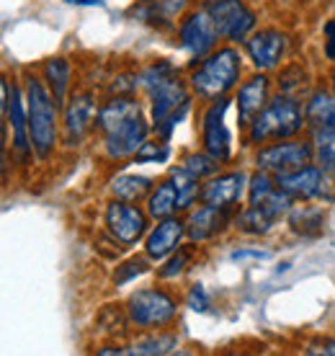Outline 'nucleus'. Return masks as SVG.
<instances>
[{"mask_svg":"<svg viewBox=\"0 0 335 356\" xmlns=\"http://www.w3.org/2000/svg\"><path fill=\"white\" fill-rule=\"evenodd\" d=\"M98 129L104 134V150L111 161L137 155L147 143L150 127L142 116V108L132 98H114L98 111Z\"/></svg>","mask_w":335,"mask_h":356,"instance_id":"nucleus-1","label":"nucleus"},{"mask_svg":"<svg viewBox=\"0 0 335 356\" xmlns=\"http://www.w3.org/2000/svg\"><path fill=\"white\" fill-rule=\"evenodd\" d=\"M142 86H145L152 104V127L168 140L188 111L191 93L170 63H158L147 67L142 75Z\"/></svg>","mask_w":335,"mask_h":356,"instance_id":"nucleus-2","label":"nucleus"},{"mask_svg":"<svg viewBox=\"0 0 335 356\" xmlns=\"http://www.w3.org/2000/svg\"><path fill=\"white\" fill-rule=\"evenodd\" d=\"M26 111L34 152L47 161L57 145V101L34 75L26 78Z\"/></svg>","mask_w":335,"mask_h":356,"instance_id":"nucleus-3","label":"nucleus"},{"mask_svg":"<svg viewBox=\"0 0 335 356\" xmlns=\"http://www.w3.org/2000/svg\"><path fill=\"white\" fill-rule=\"evenodd\" d=\"M302 124L304 122H302V108L297 106V101H291L289 96H279L268 101L263 111L250 122L247 143H279V140L294 137L302 129Z\"/></svg>","mask_w":335,"mask_h":356,"instance_id":"nucleus-4","label":"nucleus"},{"mask_svg":"<svg viewBox=\"0 0 335 356\" xmlns=\"http://www.w3.org/2000/svg\"><path fill=\"white\" fill-rule=\"evenodd\" d=\"M240 78V54L229 47H222L217 52L206 54L202 67L191 78V88L204 101H217L227 90L235 88Z\"/></svg>","mask_w":335,"mask_h":356,"instance_id":"nucleus-5","label":"nucleus"},{"mask_svg":"<svg viewBox=\"0 0 335 356\" xmlns=\"http://www.w3.org/2000/svg\"><path fill=\"white\" fill-rule=\"evenodd\" d=\"M129 321L140 328H160L176 318V302L173 297L160 289H140L126 302Z\"/></svg>","mask_w":335,"mask_h":356,"instance_id":"nucleus-6","label":"nucleus"},{"mask_svg":"<svg viewBox=\"0 0 335 356\" xmlns=\"http://www.w3.org/2000/svg\"><path fill=\"white\" fill-rule=\"evenodd\" d=\"M206 10L214 18L220 36L227 42H245L247 34L256 29V13L243 0H209Z\"/></svg>","mask_w":335,"mask_h":356,"instance_id":"nucleus-7","label":"nucleus"},{"mask_svg":"<svg viewBox=\"0 0 335 356\" xmlns=\"http://www.w3.org/2000/svg\"><path fill=\"white\" fill-rule=\"evenodd\" d=\"M312 155H315V147L307 143H274L258 152L256 163L261 170L281 176V173H291V170L309 165Z\"/></svg>","mask_w":335,"mask_h":356,"instance_id":"nucleus-8","label":"nucleus"},{"mask_svg":"<svg viewBox=\"0 0 335 356\" xmlns=\"http://www.w3.org/2000/svg\"><path fill=\"white\" fill-rule=\"evenodd\" d=\"M229 108V101L224 96L212 101V106L204 111V122H202V137H204V147L209 155H214L217 161L227 163L229 155H232V134L227 129V122H224V114Z\"/></svg>","mask_w":335,"mask_h":356,"instance_id":"nucleus-9","label":"nucleus"},{"mask_svg":"<svg viewBox=\"0 0 335 356\" xmlns=\"http://www.w3.org/2000/svg\"><path fill=\"white\" fill-rule=\"evenodd\" d=\"M217 26H214V18L209 16V10H196L191 16L183 18V24L178 29V39L183 49L194 54V57H206L212 52V47L217 44Z\"/></svg>","mask_w":335,"mask_h":356,"instance_id":"nucleus-10","label":"nucleus"},{"mask_svg":"<svg viewBox=\"0 0 335 356\" xmlns=\"http://www.w3.org/2000/svg\"><path fill=\"white\" fill-rule=\"evenodd\" d=\"M106 225L108 232L124 245H134L147 230V217L132 204V202H111L106 209Z\"/></svg>","mask_w":335,"mask_h":356,"instance_id":"nucleus-11","label":"nucleus"},{"mask_svg":"<svg viewBox=\"0 0 335 356\" xmlns=\"http://www.w3.org/2000/svg\"><path fill=\"white\" fill-rule=\"evenodd\" d=\"M3 114H6V122L13 129V150L21 158H28V152L34 150L31 132H28V111L24 108V101H21L18 88L10 86L8 81H3Z\"/></svg>","mask_w":335,"mask_h":356,"instance_id":"nucleus-12","label":"nucleus"},{"mask_svg":"<svg viewBox=\"0 0 335 356\" xmlns=\"http://www.w3.org/2000/svg\"><path fill=\"white\" fill-rule=\"evenodd\" d=\"M245 49L258 70H274L286 52V36L281 31L265 29V31H258L250 39H245Z\"/></svg>","mask_w":335,"mask_h":356,"instance_id":"nucleus-13","label":"nucleus"},{"mask_svg":"<svg viewBox=\"0 0 335 356\" xmlns=\"http://www.w3.org/2000/svg\"><path fill=\"white\" fill-rule=\"evenodd\" d=\"M247 186L245 173H224V176H212L202 186V202L204 204L220 207V209H229L243 199Z\"/></svg>","mask_w":335,"mask_h":356,"instance_id":"nucleus-14","label":"nucleus"},{"mask_svg":"<svg viewBox=\"0 0 335 356\" xmlns=\"http://www.w3.org/2000/svg\"><path fill=\"white\" fill-rule=\"evenodd\" d=\"M93 116H96V108H93L90 96H85V93L72 96L67 108H65V143L70 147L80 145V140L85 137V132L93 124Z\"/></svg>","mask_w":335,"mask_h":356,"instance_id":"nucleus-15","label":"nucleus"},{"mask_svg":"<svg viewBox=\"0 0 335 356\" xmlns=\"http://www.w3.org/2000/svg\"><path fill=\"white\" fill-rule=\"evenodd\" d=\"M276 186L284 188L286 194L297 196V199H315L322 196V186H325V178L322 170L315 165H304L300 170H291V173H281L276 178Z\"/></svg>","mask_w":335,"mask_h":356,"instance_id":"nucleus-16","label":"nucleus"},{"mask_svg":"<svg viewBox=\"0 0 335 356\" xmlns=\"http://www.w3.org/2000/svg\"><path fill=\"white\" fill-rule=\"evenodd\" d=\"M183 222L176 220V217H165V220H160L158 227L147 235V241H145V250H147V256L155 261H163L168 259L173 250L181 245V238H183Z\"/></svg>","mask_w":335,"mask_h":356,"instance_id":"nucleus-17","label":"nucleus"},{"mask_svg":"<svg viewBox=\"0 0 335 356\" xmlns=\"http://www.w3.org/2000/svg\"><path fill=\"white\" fill-rule=\"evenodd\" d=\"M265 104H268V78L265 75H256V78H250L247 83H243V88L238 93L240 124L247 129L250 122L265 108Z\"/></svg>","mask_w":335,"mask_h":356,"instance_id":"nucleus-18","label":"nucleus"},{"mask_svg":"<svg viewBox=\"0 0 335 356\" xmlns=\"http://www.w3.org/2000/svg\"><path fill=\"white\" fill-rule=\"evenodd\" d=\"M224 225H227L224 209L204 204L191 212L188 222H186V232H188V238L194 243H204V241H209V238H214V235H220V232L224 230Z\"/></svg>","mask_w":335,"mask_h":356,"instance_id":"nucleus-19","label":"nucleus"},{"mask_svg":"<svg viewBox=\"0 0 335 356\" xmlns=\"http://www.w3.org/2000/svg\"><path fill=\"white\" fill-rule=\"evenodd\" d=\"M304 116L315 129H335V96H327L325 90L312 93Z\"/></svg>","mask_w":335,"mask_h":356,"instance_id":"nucleus-20","label":"nucleus"},{"mask_svg":"<svg viewBox=\"0 0 335 356\" xmlns=\"http://www.w3.org/2000/svg\"><path fill=\"white\" fill-rule=\"evenodd\" d=\"M178 212V191L173 178L170 181H163L155 191L147 199V214L152 220H165V217H173Z\"/></svg>","mask_w":335,"mask_h":356,"instance_id":"nucleus-21","label":"nucleus"},{"mask_svg":"<svg viewBox=\"0 0 335 356\" xmlns=\"http://www.w3.org/2000/svg\"><path fill=\"white\" fill-rule=\"evenodd\" d=\"M70 63L62 60V57H52L44 63V81L49 83V93L57 101V106L65 104V96H67V88H70Z\"/></svg>","mask_w":335,"mask_h":356,"instance_id":"nucleus-22","label":"nucleus"},{"mask_svg":"<svg viewBox=\"0 0 335 356\" xmlns=\"http://www.w3.org/2000/svg\"><path fill=\"white\" fill-rule=\"evenodd\" d=\"M150 188H152V181L145 176H119L111 184V191L119 199H124V202H140Z\"/></svg>","mask_w":335,"mask_h":356,"instance_id":"nucleus-23","label":"nucleus"},{"mask_svg":"<svg viewBox=\"0 0 335 356\" xmlns=\"http://www.w3.org/2000/svg\"><path fill=\"white\" fill-rule=\"evenodd\" d=\"M315 155L320 168L335 176V129H315Z\"/></svg>","mask_w":335,"mask_h":356,"instance_id":"nucleus-24","label":"nucleus"},{"mask_svg":"<svg viewBox=\"0 0 335 356\" xmlns=\"http://www.w3.org/2000/svg\"><path fill=\"white\" fill-rule=\"evenodd\" d=\"M173 184H176V191H178V209H188V207L194 204L196 199L202 196L199 178L191 176L186 168H181V170L173 173Z\"/></svg>","mask_w":335,"mask_h":356,"instance_id":"nucleus-25","label":"nucleus"},{"mask_svg":"<svg viewBox=\"0 0 335 356\" xmlns=\"http://www.w3.org/2000/svg\"><path fill=\"white\" fill-rule=\"evenodd\" d=\"M222 161H217L214 155H199V152H191V155H186L183 158V168L191 173V176H196L199 181H204V178H212L217 176V170H220Z\"/></svg>","mask_w":335,"mask_h":356,"instance_id":"nucleus-26","label":"nucleus"},{"mask_svg":"<svg viewBox=\"0 0 335 356\" xmlns=\"http://www.w3.org/2000/svg\"><path fill=\"white\" fill-rule=\"evenodd\" d=\"M176 346H178L176 336H152V339H145V341H140V343H134L126 354H170Z\"/></svg>","mask_w":335,"mask_h":356,"instance_id":"nucleus-27","label":"nucleus"},{"mask_svg":"<svg viewBox=\"0 0 335 356\" xmlns=\"http://www.w3.org/2000/svg\"><path fill=\"white\" fill-rule=\"evenodd\" d=\"M276 188V184L268 178V170H261L256 176L250 178V184H247V204H258V202H263L265 196L271 194Z\"/></svg>","mask_w":335,"mask_h":356,"instance_id":"nucleus-28","label":"nucleus"},{"mask_svg":"<svg viewBox=\"0 0 335 356\" xmlns=\"http://www.w3.org/2000/svg\"><path fill=\"white\" fill-rule=\"evenodd\" d=\"M168 155H170V147L165 143H145L134 155V163H165Z\"/></svg>","mask_w":335,"mask_h":356,"instance_id":"nucleus-29","label":"nucleus"},{"mask_svg":"<svg viewBox=\"0 0 335 356\" xmlns=\"http://www.w3.org/2000/svg\"><path fill=\"white\" fill-rule=\"evenodd\" d=\"M188 259H191V253L188 250H178L173 259L168 261L165 268H160V276L163 279H170V276H178L181 271L186 268V264H188Z\"/></svg>","mask_w":335,"mask_h":356,"instance_id":"nucleus-30","label":"nucleus"},{"mask_svg":"<svg viewBox=\"0 0 335 356\" xmlns=\"http://www.w3.org/2000/svg\"><path fill=\"white\" fill-rule=\"evenodd\" d=\"M188 305L194 307V310H206V292H204L202 284H196L188 294Z\"/></svg>","mask_w":335,"mask_h":356,"instance_id":"nucleus-31","label":"nucleus"},{"mask_svg":"<svg viewBox=\"0 0 335 356\" xmlns=\"http://www.w3.org/2000/svg\"><path fill=\"white\" fill-rule=\"evenodd\" d=\"M325 36H327V42H325V52L330 60H335V21H330L325 26Z\"/></svg>","mask_w":335,"mask_h":356,"instance_id":"nucleus-32","label":"nucleus"},{"mask_svg":"<svg viewBox=\"0 0 335 356\" xmlns=\"http://www.w3.org/2000/svg\"><path fill=\"white\" fill-rule=\"evenodd\" d=\"M271 253H265V250H235L232 253V259L235 261H243V259H268Z\"/></svg>","mask_w":335,"mask_h":356,"instance_id":"nucleus-33","label":"nucleus"},{"mask_svg":"<svg viewBox=\"0 0 335 356\" xmlns=\"http://www.w3.org/2000/svg\"><path fill=\"white\" fill-rule=\"evenodd\" d=\"M307 354H335V341H322V343H312Z\"/></svg>","mask_w":335,"mask_h":356,"instance_id":"nucleus-34","label":"nucleus"},{"mask_svg":"<svg viewBox=\"0 0 335 356\" xmlns=\"http://www.w3.org/2000/svg\"><path fill=\"white\" fill-rule=\"evenodd\" d=\"M67 3H75V6H104V0H67Z\"/></svg>","mask_w":335,"mask_h":356,"instance_id":"nucleus-35","label":"nucleus"},{"mask_svg":"<svg viewBox=\"0 0 335 356\" xmlns=\"http://www.w3.org/2000/svg\"><path fill=\"white\" fill-rule=\"evenodd\" d=\"M333 96H335V78H333Z\"/></svg>","mask_w":335,"mask_h":356,"instance_id":"nucleus-36","label":"nucleus"}]
</instances>
